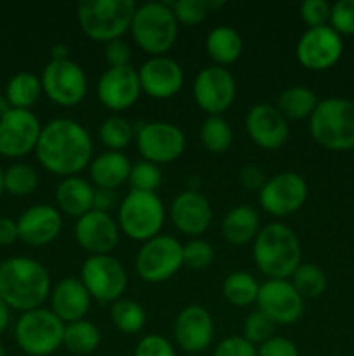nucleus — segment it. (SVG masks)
Here are the masks:
<instances>
[{
    "label": "nucleus",
    "mask_w": 354,
    "mask_h": 356,
    "mask_svg": "<svg viewBox=\"0 0 354 356\" xmlns=\"http://www.w3.org/2000/svg\"><path fill=\"white\" fill-rule=\"evenodd\" d=\"M35 153L49 172L62 177L78 176L92 162L94 143L80 122L59 117L42 125Z\"/></svg>",
    "instance_id": "f257e3e1"
},
{
    "label": "nucleus",
    "mask_w": 354,
    "mask_h": 356,
    "mask_svg": "<svg viewBox=\"0 0 354 356\" xmlns=\"http://www.w3.org/2000/svg\"><path fill=\"white\" fill-rule=\"evenodd\" d=\"M51 296V277L44 264L24 256L0 264V298L10 309L31 312L42 308Z\"/></svg>",
    "instance_id": "f03ea898"
},
{
    "label": "nucleus",
    "mask_w": 354,
    "mask_h": 356,
    "mask_svg": "<svg viewBox=\"0 0 354 356\" xmlns=\"http://www.w3.org/2000/svg\"><path fill=\"white\" fill-rule=\"evenodd\" d=\"M252 257L267 280H288L302 264L301 240L287 225L269 222L253 240Z\"/></svg>",
    "instance_id": "7ed1b4c3"
},
{
    "label": "nucleus",
    "mask_w": 354,
    "mask_h": 356,
    "mask_svg": "<svg viewBox=\"0 0 354 356\" xmlns=\"http://www.w3.org/2000/svg\"><path fill=\"white\" fill-rule=\"evenodd\" d=\"M135 9L134 0H83L76 6V19L87 37L108 44L130 31Z\"/></svg>",
    "instance_id": "20e7f679"
},
{
    "label": "nucleus",
    "mask_w": 354,
    "mask_h": 356,
    "mask_svg": "<svg viewBox=\"0 0 354 356\" xmlns=\"http://www.w3.org/2000/svg\"><path fill=\"white\" fill-rule=\"evenodd\" d=\"M309 132L323 148L347 152L354 148V101L328 97L319 101L309 117Z\"/></svg>",
    "instance_id": "39448f33"
},
{
    "label": "nucleus",
    "mask_w": 354,
    "mask_h": 356,
    "mask_svg": "<svg viewBox=\"0 0 354 356\" xmlns=\"http://www.w3.org/2000/svg\"><path fill=\"white\" fill-rule=\"evenodd\" d=\"M130 33L135 44L151 56H165L179 37V23L170 3L148 2L135 9Z\"/></svg>",
    "instance_id": "423d86ee"
},
{
    "label": "nucleus",
    "mask_w": 354,
    "mask_h": 356,
    "mask_svg": "<svg viewBox=\"0 0 354 356\" xmlns=\"http://www.w3.org/2000/svg\"><path fill=\"white\" fill-rule=\"evenodd\" d=\"M165 218V205L158 195L130 190L118 205L117 222L127 238L144 243L162 233Z\"/></svg>",
    "instance_id": "0eeeda50"
},
{
    "label": "nucleus",
    "mask_w": 354,
    "mask_h": 356,
    "mask_svg": "<svg viewBox=\"0 0 354 356\" xmlns=\"http://www.w3.org/2000/svg\"><path fill=\"white\" fill-rule=\"evenodd\" d=\"M19 350L28 356H49L62 346L65 323L45 308L24 312L14 329Z\"/></svg>",
    "instance_id": "6e6552de"
},
{
    "label": "nucleus",
    "mask_w": 354,
    "mask_h": 356,
    "mask_svg": "<svg viewBox=\"0 0 354 356\" xmlns=\"http://www.w3.org/2000/svg\"><path fill=\"white\" fill-rule=\"evenodd\" d=\"M184 266L183 243L172 235H156L141 245L135 256V271L146 284H163Z\"/></svg>",
    "instance_id": "1a4fd4ad"
},
{
    "label": "nucleus",
    "mask_w": 354,
    "mask_h": 356,
    "mask_svg": "<svg viewBox=\"0 0 354 356\" xmlns=\"http://www.w3.org/2000/svg\"><path fill=\"white\" fill-rule=\"evenodd\" d=\"M80 280L92 301L113 305L124 296L128 278L124 264L111 254H104L87 257L80 270Z\"/></svg>",
    "instance_id": "9d476101"
},
{
    "label": "nucleus",
    "mask_w": 354,
    "mask_h": 356,
    "mask_svg": "<svg viewBox=\"0 0 354 356\" xmlns=\"http://www.w3.org/2000/svg\"><path fill=\"white\" fill-rule=\"evenodd\" d=\"M135 145L146 162L170 163L179 159L186 149V136L170 122H141L135 127Z\"/></svg>",
    "instance_id": "9b49d317"
},
{
    "label": "nucleus",
    "mask_w": 354,
    "mask_h": 356,
    "mask_svg": "<svg viewBox=\"0 0 354 356\" xmlns=\"http://www.w3.org/2000/svg\"><path fill=\"white\" fill-rule=\"evenodd\" d=\"M42 90L45 96L58 106H76L87 96L89 82L87 75L78 63L71 59L51 61L45 65L40 76Z\"/></svg>",
    "instance_id": "f8f14e48"
},
{
    "label": "nucleus",
    "mask_w": 354,
    "mask_h": 356,
    "mask_svg": "<svg viewBox=\"0 0 354 356\" xmlns=\"http://www.w3.org/2000/svg\"><path fill=\"white\" fill-rule=\"evenodd\" d=\"M309 188L304 177L298 172H280L267 177L262 190L259 191V204L267 214L274 218L292 216L304 207L307 200Z\"/></svg>",
    "instance_id": "ddd939ff"
},
{
    "label": "nucleus",
    "mask_w": 354,
    "mask_h": 356,
    "mask_svg": "<svg viewBox=\"0 0 354 356\" xmlns=\"http://www.w3.org/2000/svg\"><path fill=\"white\" fill-rule=\"evenodd\" d=\"M193 96L198 108L208 117L222 115L236 99L235 76L224 66H207L194 76Z\"/></svg>",
    "instance_id": "4468645a"
},
{
    "label": "nucleus",
    "mask_w": 354,
    "mask_h": 356,
    "mask_svg": "<svg viewBox=\"0 0 354 356\" xmlns=\"http://www.w3.org/2000/svg\"><path fill=\"white\" fill-rule=\"evenodd\" d=\"M42 124L30 110L10 108L0 118V155L6 159H23L35 152Z\"/></svg>",
    "instance_id": "2eb2a0df"
},
{
    "label": "nucleus",
    "mask_w": 354,
    "mask_h": 356,
    "mask_svg": "<svg viewBox=\"0 0 354 356\" xmlns=\"http://www.w3.org/2000/svg\"><path fill=\"white\" fill-rule=\"evenodd\" d=\"M344 52L342 37L330 24L307 28L295 45L297 61L312 72H323L335 65Z\"/></svg>",
    "instance_id": "dca6fc26"
},
{
    "label": "nucleus",
    "mask_w": 354,
    "mask_h": 356,
    "mask_svg": "<svg viewBox=\"0 0 354 356\" xmlns=\"http://www.w3.org/2000/svg\"><path fill=\"white\" fill-rule=\"evenodd\" d=\"M255 305L276 325H292L304 313V298L290 280H266L260 284Z\"/></svg>",
    "instance_id": "f3484780"
},
{
    "label": "nucleus",
    "mask_w": 354,
    "mask_h": 356,
    "mask_svg": "<svg viewBox=\"0 0 354 356\" xmlns=\"http://www.w3.org/2000/svg\"><path fill=\"white\" fill-rule=\"evenodd\" d=\"M120 228L113 216L108 212L90 211L85 216L76 219L73 235L76 243L85 250L89 256H104L120 242Z\"/></svg>",
    "instance_id": "a211bd4d"
},
{
    "label": "nucleus",
    "mask_w": 354,
    "mask_h": 356,
    "mask_svg": "<svg viewBox=\"0 0 354 356\" xmlns=\"http://www.w3.org/2000/svg\"><path fill=\"white\" fill-rule=\"evenodd\" d=\"M97 99L111 111H124L134 106L141 96L139 73L134 66L108 68L97 80Z\"/></svg>",
    "instance_id": "6ab92c4d"
},
{
    "label": "nucleus",
    "mask_w": 354,
    "mask_h": 356,
    "mask_svg": "<svg viewBox=\"0 0 354 356\" xmlns=\"http://www.w3.org/2000/svg\"><path fill=\"white\" fill-rule=\"evenodd\" d=\"M141 90L153 99H170L184 86L183 66L169 56H151L137 70Z\"/></svg>",
    "instance_id": "aec40b11"
},
{
    "label": "nucleus",
    "mask_w": 354,
    "mask_h": 356,
    "mask_svg": "<svg viewBox=\"0 0 354 356\" xmlns=\"http://www.w3.org/2000/svg\"><path fill=\"white\" fill-rule=\"evenodd\" d=\"M174 339L186 353L201 355L214 341V318L203 306H186L174 323Z\"/></svg>",
    "instance_id": "412c9836"
},
{
    "label": "nucleus",
    "mask_w": 354,
    "mask_h": 356,
    "mask_svg": "<svg viewBox=\"0 0 354 356\" xmlns=\"http://www.w3.org/2000/svg\"><path fill=\"white\" fill-rule=\"evenodd\" d=\"M245 127L250 139L262 149H278L290 136L288 120L274 104H253L245 117Z\"/></svg>",
    "instance_id": "4be33fe9"
},
{
    "label": "nucleus",
    "mask_w": 354,
    "mask_h": 356,
    "mask_svg": "<svg viewBox=\"0 0 354 356\" xmlns=\"http://www.w3.org/2000/svg\"><path fill=\"white\" fill-rule=\"evenodd\" d=\"M174 228L186 236H200L212 225V205L201 191L184 190L172 200L169 209Z\"/></svg>",
    "instance_id": "5701e85b"
},
{
    "label": "nucleus",
    "mask_w": 354,
    "mask_h": 356,
    "mask_svg": "<svg viewBox=\"0 0 354 356\" xmlns=\"http://www.w3.org/2000/svg\"><path fill=\"white\" fill-rule=\"evenodd\" d=\"M19 240L26 245L42 247L54 242L62 229V214L49 204L31 205L17 219Z\"/></svg>",
    "instance_id": "b1692460"
},
{
    "label": "nucleus",
    "mask_w": 354,
    "mask_h": 356,
    "mask_svg": "<svg viewBox=\"0 0 354 356\" xmlns=\"http://www.w3.org/2000/svg\"><path fill=\"white\" fill-rule=\"evenodd\" d=\"M49 298H51V312L65 325L85 318L90 305H92V298L83 287L82 280L75 277L59 280L51 291Z\"/></svg>",
    "instance_id": "393cba45"
},
{
    "label": "nucleus",
    "mask_w": 354,
    "mask_h": 356,
    "mask_svg": "<svg viewBox=\"0 0 354 356\" xmlns=\"http://www.w3.org/2000/svg\"><path fill=\"white\" fill-rule=\"evenodd\" d=\"M94 193L96 188L90 181L80 176L65 177L56 188L58 211L69 218H82L94 209Z\"/></svg>",
    "instance_id": "a878e982"
},
{
    "label": "nucleus",
    "mask_w": 354,
    "mask_h": 356,
    "mask_svg": "<svg viewBox=\"0 0 354 356\" xmlns=\"http://www.w3.org/2000/svg\"><path fill=\"white\" fill-rule=\"evenodd\" d=\"M132 163L121 152H103L94 156L89 165L90 183L94 188L117 190L128 183Z\"/></svg>",
    "instance_id": "bb28decb"
},
{
    "label": "nucleus",
    "mask_w": 354,
    "mask_h": 356,
    "mask_svg": "<svg viewBox=\"0 0 354 356\" xmlns=\"http://www.w3.org/2000/svg\"><path fill=\"white\" fill-rule=\"evenodd\" d=\"M221 229L226 242L233 245H246L253 242L260 232L259 212L250 205H238L224 216Z\"/></svg>",
    "instance_id": "cd10ccee"
},
{
    "label": "nucleus",
    "mask_w": 354,
    "mask_h": 356,
    "mask_svg": "<svg viewBox=\"0 0 354 356\" xmlns=\"http://www.w3.org/2000/svg\"><path fill=\"white\" fill-rule=\"evenodd\" d=\"M207 52L217 66L233 65L243 52L242 35L228 24H221L207 35Z\"/></svg>",
    "instance_id": "c85d7f7f"
},
{
    "label": "nucleus",
    "mask_w": 354,
    "mask_h": 356,
    "mask_svg": "<svg viewBox=\"0 0 354 356\" xmlns=\"http://www.w3.org/2000/svg\"><path fill=\"white\" fill-rule=\"evenodd\" d=\"M318 103L319 99L314 90L304 86H294L280 94L276 108L287 120H302L311 117Z\"/></svg>",
    "instance_id": "c756f323"
},
{
    "label": "nucleus",
    "mask_w": 354,
    "mask_h": 356,
    "mask_svg": "<svg viewBox=\"0 0 354 356\" xmlns=\"http://www.w3.org/2000/svg\"><path fill=\"white\" fill-rule=\"evenodd\" d=\"M101 330L89 320H78V322L66 323L65 336H62V346L73 355H90L99 348Z\"/></svg>",
    "instance_id": "7c9ffc66"
},
{
    "label": "nucleus",
    "mask_w": 354,
    "mask_h": 356,
    "mask_svg": "<svg viewBox=\"0 0 354 356\" xmlns=\"http://www.w3.org/2000/svg\"><path fill=\"white\" fill-rule=\"evenodd\" d=\"M42 82L37 75L30 72L16 73L9 80L6 89V97L9 101L10 108L16 110H30L38 99H40Z\"/></svg>",
    "instance_id": "2f4dec72"
},
{
    "label": "nucleus",
    "mask_w": 354,
    "mask_h": 356,
    "mask_svg": "<svg viewBox=\"0 0 354 356\" xmlns=\"http://www.w3.org/2000/svg\"><path fill=\"white\" fill-rule=\"evenodd\" d=\"M259 282L255 277L246 271H233L224 278L222 284V294L229 305L236 308H246V306L257 302L259 296Z\"/></svg>",
    "instance_id": "473e14b6"
},
{
    "label": "nucleus",
    "mask_w": 354,
    "mask_h": 356,
    "mask_svg": "<svg viewBox=\"0 0 354 356\" xmlns=\"http://www.w3.org/2000/svg\"><path fill=\"white\" fill-rule=\"evenodd\" d=\"M110 316L115 329L120 330L121 334H127V336L141 332L146 325V309L132 299L121 298L115 301L111 305Z\"/></svg>",
    "instance_id": "72a5a7b5"
},
{
    "label": "nucleus",
    "mask_w": 354,
    "mask_h": 356,
    "mask_svg": "<svg viewBox=\"0 0 354 356\" xmlns=\"http://www.w3.org/2000/svg\"><path fill=\"white\" fill-rule=\"evenodd\" d=\"M134 136V125L121 115H111L99 127V139L108 152H121L130 145Z\"/></svg>",
    "instance_id": "f704fd0d"
},
{
    "label": "nucleus",
    "mask_w": 354,
    "mask_h": 356,
    "mask_svg": "<svg viewBox=\"0 0 354 356\" xmlns=\"http://www.w3.org/2000/svg\"><path fill=\"white\" fill-rule=\"evenodd\" d=\"M200 139L210 153H224L233 145V129L222 115L207 117L201 124Z\"/></svg>",
    "instance_id": "c9c22d12"
},
{
    "label": "nucleus",
    "mask_w": 354,
    "mask_h": 356,
    "mask_svg": "<svg viewBox=\"0 0 354 356\" xmlns=\"http://www.w3.org/2000/svg\"><path fill=\"white\" fill-rule=\"evenodd\" d=\"M40 177L35 167L17 162L3 170V190L14 197H26L38 188Z\"/></svg>",
    "instance_id": "e433bc0d"
},
{
    "label": "nucleus",
    "mask_w": 354,
    "mask_h": 356,
    "mask_svg": "<svg viewBox=\"0 0 354 356\" xmlns=\"http://www.w3.org/2000/svg\"><path fill=\"white\" fill-rule=\"evenodd\" d=\"M290 278L295 291L304 299L319 298L326 289V275L316 264L302 263Z\"/></svg>",
    "instance_id": "4c0bfd02"
},
{
    "label": "nucleus",
    "mask_w": 354,
    "mask_h": 356,
    "mask_svg": "<svg viewBox=\"0 0 354 356\" xmlns=\"http://www.w3.org/2000/svg\"><path fill=\"white\" fill-rule=\"evenodd\" d=\"M162 169L156 163L146 162V160H139V162L132 163L130 176H128L130 190L144 191V193H156V190L162 186Z\"/></svg>",
    "instance_id": "58836bf2"
},
{
    "label": "nucleus",
    "mask_w": 354,
    "mask_h": 356,
    "mask_svg": "<svg viewBox=\"0 0 354 356\" xmlns=\"http://www.w3.org/2000/svg\"><path fill=\"white\" fill-rule=\"evenodd\" d=\"M274 330H276V323L262 312L255 309L243 322L242 337L252 343L253 346H260L274 336Z\"/></svg>",
    "instance_id": "ea45409f"
},
{
    "label": "nucleus",
    "mask_w": 354,
    "mask_h": 356,
    "mask_svg": "<svg viewBox=\"0 0 354 356\" xmlns=\"http://www.w3.org/2000/svg\"><path fill=\"white\" fill-rule=\"evenodd\" d=\"M184 266L191 270H205L210 266L215 259V250L207 240L191 238L183 245Z\"/></svg>",
    "instance_id": "a19ab883"
},
{
    "label": "nucleus",
    "mask_w": 354,
    "mask_h": 356,
    "mask_svg": "<svg viewBox=\"0 0 354 356\" xmlns=\"http://www.w3.org/2000/svg\"><path fill=\"white\" fill-rule=\"evenodd\" d=\"M174 16L177 23L186 24V26H196L203 23L205 17L208 16V0H177L170 3Z\"/></svg>",
    "instance_id": "79ce46f5"
},
{
    "label": "nucleus",
    "mask_w": 354,
    "mask_h": 356,
    "mask_svg": "<svg viewBox=\"0 0 354 356\" xmlns=\"http://www.w3.org/2000/svg\"><path fill=\"white\" fill-rule=\"evenodd\" d=\"M330 26L342 37L354 35V0H339L330 10Z\"/></svg>",
    "instance_id": "37998d69"
},
{
    "label": "nucleus",
    "mask_w": 354,
    "mask_h": 356,
    "mask_svg": "<svg viewBox=\"0 0 354 356\" xmlns=\"http://www.w3.org/2000/svg\"><path fill=\"white\" fill-rule=\"evenodd\" d=\"M330 6L326 0H305L301 6V19L309 28L326 26L330 23Z\"/></svg>",
    "instance_id": "c03bdc74"
},
{
    "label": "nucleus",
    "mask_w": 354,
    "mask_h": 356,
    "mask_svg": "<svg viewBox=\"0 0 354 356\" xmlns=\"http://www.w3.org/2000/svg\"><path fill=\"white\" fill-rule=\"evenodd\" d=\"M134 356H176V348L160 334H148L137 343Z\"/></svg>",
    "instance_id": "a18cd8bd"
},
{
    "label": "nucleus",
    "mask_w": 354,
    "mask_h": 356,
    "mask_svg": "<svg viewBox=\"0 0 354 356\" xmlns=\"http://www.w3.org/2000/svg\"><path fill=\"white\" fill-rule=\"evenodd\" d=\"M212 356H257V346L242 336L226 337L215 346Z\"/></svg>",
    "instance_id": "49530a36"
},
{
    "label": "nucleus",
    "mask_w": 354,
    "mask_h": 356,
    "mask_svg": "<svg viewBox=\"0 0 354 356\" xmlns=\"http://www.w3.org/2000/svg\"><path fill=\"white\" fill-rule=\"evenodd\" d=\"M257 356H301L294 341L281 336H273L269 341L257 346Z\"/></svg>",
    "instance_id": "de8ad7c7"
},
{
    "label": "nucleus",
    "mask_w": 354,
    "mask_h": 356,
    "mask_svg": "<svg viewBox=\"0 0 354 356\" xmlns=\"http://www.w3.org/2000/svg\"><path fill=\"white\" fill-rule=\"evenodd\" d=\"M130 45L124 38H117L104 45V59L110 65V68H118V66L130 65Z\"/></svg>",
    "instance_id": "09e8293b"
},
{
    "label": "nucleus",
    "mask_w": 354,
    "mask_h": 356,
    "mask_svg": "<svg viewBox=\"0 0 354 356\" xmlns=\"http://www.w3.org/2000/svg\"><path fill=\"white\" fill-rule=\"evenodd\" d=\"M239 181H242V186L246 188L248 191H260L267 177L259 167L250 163V165H245L239 170Z\"/></svg>",
    "instance_id": "8fccbe9b"
},
{
    "label": "nucleus",
    "mask_w": 354,
    "mask_h": 356,
    "mask_svg": "<svg viewBox=\"0 0 354 356\" xmlns=\"http://www.w3.org/2000/svg\"><path fill=\"white\" fill-rule=\"evenodd\" d=\"M117 204H118L117 190L96 188V193H94V211L108 212V214H110V211L117 207Z\"/></svg>",
    "instance_id": "3c124183"
},
{
    "label": "nucleus",
    "mask_w": 354,
    "mask_h": 356,
    "mask_svg": "<svg viewBox=\"0 0 354 356\" xmlns=\"http://www.w3.org/2000/svg\"><path fill=\"white\" fill-rule=\"evenodd\" d=\"M16 240H19L17 222L10 218H0V245H12Z\"/></svg>",
    "instance_id": "603ef678"
},
{
    "label": "nucleus",
    "mask_w": 354,
    "mask_h": 356,
    "mask_svg": "<svg viewBox=\"0 0 354 356\" xmlns=\"http://www.w3.org/2000/svg\"><path fill=\"white\" fill-rule=\"evenodd\" d=\"M51 59L54 61H62V59H69V47L66 44H54L51 49Z\"/></svg>",
    "instance_id": "864d4df0"
},
{
    "label": "nucleus",
    "mask_w": 354,
    "mask_h": 356,
    "mask_svg": "<svg viewBox=\"0 0 354 356\" xmlns=\"http://www.w3.org/2000/svg\"><path fill=\"white\" fill-rule=\"evenodd\" d=\"M10 320V308L3 302V299L0 298V334L7 329Z\"/></svg>",
    "instance_id": "5fc2aeb1"
},
{
    "label": "nucleus",
    "mask_w": 354,
    "mask_h": 356,
    "mask_svg": "<svg viewBox=\"0 0 354 356\" xmlns=\"http://www.w3.org/2000/svg\"><path fill=\"white\" fill-rule=\"evenodd\" d=\"M7 111H10V104L9 101H7L6 94H0V118H2Z\"/></svg>",
    "instance_id": "6e6d98bb"
},
{
    "label": "nucleus",
    "mask_w": 354,
    "mask_h": 356,
    "mask_svg": "<svg viewBox=\"0 0 354 356\" xmlns=\"http://www.w3.org/2000/svg\"><path fill=\"white\" fill-rule=\"evenodd\" d=\"M2 191H3V170L2 167H0V195H2Z\"/></svg>",
    "instance_id": "4d7b16f0"
},
{
    "label": "nucleus",
    "mask_w": 354,
    "mask_h": 356,
    "mask_svg": "<svg viewBox=\"0 0 354 356\" xmlns=\"http://www.w3.org/2000/svg\"><path fill=\"white\" fill-rule=\"evenodd\" d=\"M0 356H7L6 346H3V344H2V343H0Z\"/></svg>",
    "instance_id": "13d9d810"
},
{
    "label": "nucleus",
    "mask_w": 354,
    "mask_h": 356,
    "mask_svg": "<svg viewBox=\"0 0 354 356\" xmlns=\"http://www.w3.org/2000/svg\"><path fill=\"white\" fill-rule=\"evenodd\" d=\"M187 356H203V355H187Z\"/></svg>",
    "instance_id": "bf43d9fd"
}]
</instances>
